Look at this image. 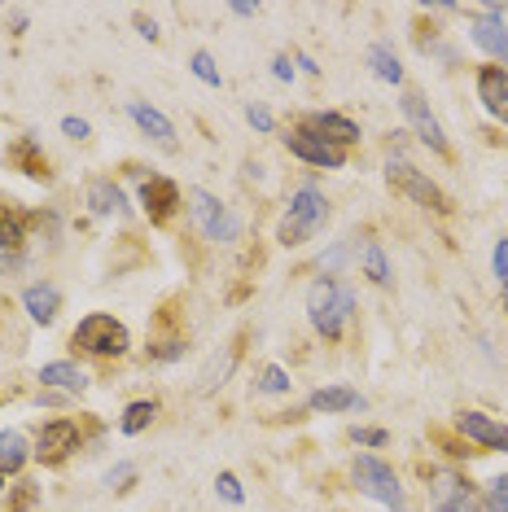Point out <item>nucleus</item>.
<instances>
[{"label":"nucleus","mask_w":508,"mask_h":512,"mask_svg":"<svg viewBox=\"0 0 508 512\" xmlns=\"http://www.w3.org/2000/svg\"><path fill=\"white\" fill-rule=\"evenodd\" d=\"M325 219H329V202H325V193L311 189V184H303V189H298V193L290 197V206H285L281 224H276V241H281L285 250L307 246V241L316 237L320 228H325Z\"/></svg>","instance_id":"f257e3e1"},{"label":"nucleus","mask_w":508,"mask_h":512,"mask_svg":"<svg viewBox=\"0 0 508 512\" xmlns=\"http://www.w3.org/2000/svg\"><path fill=\"white\" fill-rule=\"evenodd\" d=\"M351 311H355V294L342 281H333V276H320V281L307 289V320H311V329L320 337H329V342L342 337Z\"/></svg>","instance_id":"f03ea898"},{"label":"nucleus","mask_w":508,"mask_h":512,"mask_svg":"<svg viewBox=\"0 0 508 512\" xmlns=\"http://www.w3.org/2000/svg\"><path fill=\"white\" fill-rule=\"evenodd\" d=\"M71 342L97 359H119V355H127V346H132V333H127L123 320L106 316V311H92V316H84L75 324Z\"/></svg>","instance_id":"7ed1b4c3"},{"label":"nucleus","mask_w":508,"mask_h":512,"mask_svg":"<svg viewBox=\"0 0 508 512\" xmlns=\"http://www.w3.org/2000/svg\"><path fill=\"white\" fill-rule=\"evenodd\" d=\"M351 482H355V491L368 495V499H377V504H386V508H395V512L408 508V499H403V486H399V473L390 469L386 460L360 456V460L351 464Z\"/></svg>","instance_id":"20e7f679"},{"label":"nucleus","mask_w":508,"mask_h":512,"mask_svg":"<svg viewBox=\"0 0 508 512\" xmlns=\"http://www.w3.org/2000/svg\"><path fill=\"white\" fill-rule=\"evenodd\" d=\"M386 180H390V189L403 193V197H412L417 206H425V211H434V215H447L452 211V202H447V193L438 189V184L425 176V171H417L412 162H403V158H390L386 162Z\"/></svg>","instance_id":"39448f33"},{"label":"nucleus","mask_w":508,"mask_h":512,"mask_svg":"<svg viewBox=\"0 0 508 512\" xmlns=\"http://www.w3.org/2000/svg\"><path fill=\"white\" fill-rule=\"evenodd\" d=\"M189 215L198 219V228L211 241H237V232H241L237 215L228 211L215 193H206V189H189Z\"/></svg>","instance_id":"423d86ee"},{"label":"nucleus","mask_w":508,"mask_h":512,"mask_svg":"<svg viewBox=\"0 0 508 512\" xmlns=\"http://www.w3.org/2000/svg\"><path fill=\"white\" fill-rule=\"evenodd\" d=\"M285 149H290L294 158H303L307 167H329V171L346 167V149L329 145V141H320V136H316V132H307V127H294V132L285 136Z\"/></svg>","instance_id":"0eeeda50"},{"label":"nucleus","mask_w":508,"mask_h":512,"mask_svg":"<svg viewBox=\"0 0 508 512\" xmlns=\"http://www.w3.org/2000/svg\"><path fill=\"white\" fill-rule=\"evenodd\" d=\"M71 451H79V425L75 421H49V425H40L36 451H31L40 464H62Z\"/></svg>","instance_id":"6e6552de"},{"label":"nucleus","mask_w":508,"mask_h":512,"mask_svg":"<svg viewBox=\"0 0 508 512\" xmlns=\"http://www.w3.org/2000/svg\"><path fill=\"white\" fill-rule=\"evenodd\" d=\"M456 429H460V434H465L469 442H478V447L504 451V456H508V425L495 421V416H487V412H478V407H465V412L456 416Z\"/></svg>","instance_id":"1a4fd4ad"},{"label":"nucleus","mask_w":508,"mask_h":512,"mask_svg":"<svg viewBox=\"0 0 508 512\" xmlns=\"http://www.w3.org/2000/svg\"><path fill=\"white\" fill-rule=\"evenodd\" d=\"M399 110H403V119L412 123V132L421 136V145H430L434 154H447V136H443V123L430 114V106H425V97L421 92H403L399 97Z\"/></svg>","instance_id":"9d476101"},{"label":"nucleus","mask_w":508,"mask_h":512,"mask_svg":"<svg viewBox=\"0 0 508 512\" xmlns=\"http://www.w3.org/2000/svg\"><path fill=\"white\" fill-rule=\"evenodd\" d=\"M469 40L491 57V66L500 62L508 71V27H504L500 14H482V9H478V14L469 18Z\"/></svg>","instance_id":"9b49d317"},{"label":"nucleus","mask_w":508,"mask_h":512,"mask_svg":"<svg viewBox=\"0 0 508 512\" xmlns=\"http://www.w3.org/2000/svg\"><path fill=\"white\" fill-rule=\"evenodd\" d=\"M298 127H307V132H316L320 141H329V145H338V149H351L355 141H360V123L355 119H346V114L338 110H320V114H307Z\"/></svg>","instance_id":"f8f14e48"},{"label":"nucleus","mask_w":508,"mask_h":512,"mask_svg":"<svg viewBox=\"0 0 508 512\" xmlns=\"http://www.w3.org/2000/svg\"><path fill=\"white\" fill-rule=\"evenodd\" d=\"M478 101L491 119L508 127V71L504 66H478Z\"/></svg>","instance_id":"ddd939ff"},{"label":"nucleus","mask_w":508,"mask_h":512,"mask_svg":"<svg viewBox=\"0 0 508 512\" xmlns=\"http://www.w3.org/2000/svg\"><path fill=\"white\" fill-rule=\"evenodd\" d=\"M141 206L149 211V219H154V224H167V219L176 215V206H180L176 180H167V176H149V180L141 184Z\"/></svg>","instance_id":"4468645a"},{"label":"nucleus","mask_w":508,"mask_h":512,"mask_svg":"<svg viewBox=\"0 0 508 512\" xmlns=\"http://www.w3.org/2000/svg\"><path fill=\"white\" fill-rule=\"evenodd\" d=\"M127 114H132V123L141 127V132L149 136V141H158V145H176V127H171V119L163 110H154L149 106V101H132V106H127Z\"/></svg>","instance_id":"2eb2a0df"},{"label":"nucleus","mask_w":508,"mask_h":512,"mask_svg":"<svg viewBox=\"0 0 508 512\" xmlns=\"http://www.w3.org/2000/svg\"><path fill=\"white\" fill-rule=\"evenodd\" d=\"M22 307H27V316L36 324H53L57 311H62V289L57 285H27L22 289Z\"/></svg>","instance_id":"dca6fc26"},{"label":"nucleus","mask_w":508,"mask_h":512,"mask_svg":"<svg viewBox=\"0 0 508 512\" xmlns=\"http://www.w3.org/2000/svg\"><path fill=\"white\" fill-rule=\"evenodd\" d=\"M5 158H9V167H18V171H22V176H31V180H49V158L40 154V145L31 141V136H18V141L5 149Z\"/></svg>","instance_id":"f3484780"},{"label":"nucleus","mask_w":508,"mask_h":512,"mask_svg":"<svg viewBox=\"0 0 508 512\" xmlns=\"http://www.w3.org/2000/svg\"><path fill=\"white\" fill-rule=\"evenodd\" d=\"M40 381L53 390H66V394H84L88 390V372L71 364V359H57V364H44L40 368Z\"/></svg>","instance_id":"a211bd4d"},{"label":"nucleus","mask_w":508,"mask_h":512,"mask_svg":"<svg viewBox=\"0 0 508 512\" xmlns=\"http://www.w3.org/2000/svg\"><path fill=\"white\" fill-rule=\"evenodd\" d=\"M434 491H438L434 512H487L482 508V499L469 491V482H452V477H447V482L434 486Z\"/></svg>","instance_id":"6ab92c4d"},{"label":"nucleus","mask_w":508,"mask_h":512,"mask_svg":"<svg viewBox=\"0 0 508 512\" xmlns=\"http://www.w3.org/2000/svg\"><path fill=\"white\" fill-rule=\"evenodd\" d=\"M88 206L92 215H127V197L114 180H88Z\"/></svg>","instance_id":"aec40b11"},{"label":"nucleus","mask_w":508,"mask_h":512,"mask_svg":"<svg viewBox=\"0 0 508 512\" xmlns=\"http://www.w3.org/2000/svg\"><path fill=\"white\" fill-rule=\"evenodd\" d=\"M307 407L311 412H355V407H364V399L351 386H325V390L311 394Z\"/></svg>","instance_id":"412c9836"},{"label":"nucleus","mask_w":508,"mask_h":512,"mask_svg":"<svg viewBox=\"0 0 508 512\" xmlns=\"http://www.w3.org/2000/svg\"><path fill=\"white\" fill-rule=\"evenodd\" d=\"M27 460H31L27 438H22L18 429H5V434H0V477L22 473V469H27Z\"/></svg>","instance_id":"4be33fe9"},{"label":"nucleus","mask_w":508,"mask_h":512,"mask_svg":"<svg viewBox=\"0 0 508 512\" xmlns=\"http://www.w3.org/2000/svg\"><path fill=\"white\" fill-rule=\"evenodd\" d=\"M360 267H364V276H368V281H373L377 289H390V285H395L390 259H386V250H381L377 241H364V246H360Z\"/></svg>","instance_id":"5701e85b"},{"label":"nucleus","mask_w":508,"mask_h":512,"mask_svg":"<svg viewBox=\"0 0 508 512\" xmlns=\"http://www.w3.org/2000/svg\"><path fill=\"white\" fill-rule=\"evenodd\" d=\"M368 66H373V75L381 84H403V66L390 44H373V49H368Z\"/></svg>","instance_id":"b1692460"},{"label":"nucleus","mask_w":508,"mask_h":512,"mask_svg":"<svg viewBox=\"0 0 508 512\" xmlns=\"http://www.w3.org/2000/svg\"><path fill=\"white\" fill-rule=\"evenodd\" d=\"M22 241H27V224H22V215L9 211V206L0 202V254L22 250Z\"/></svg>","instance_id":"393cba45"},{"label":"nucleus","mask_w":508,"mask_h":512,"mask_svg":"<svg viewBox=\"0 0 508 512\" xmlns=\"http://www.w3.org/2000/svg\"><path fill=\"white\" fill-rule=\"evenodd\" d=\"M154 416H158V403L154 399H136V403L123 407L119 429H123V434H145V429L154 425Z\"/></svg>","instance_id":"a878e982"},{"label":"nucleus","mask_w":508,"mask_h":512,"mask_svg":"<svg viewBox=\"0 0 508 512\" xmlns=\"http://www.w3.org/2000/svg\"><path fill=\"white\" fill-rule=\"evenodd\" d=\"M290 386H294V381H290V372H285V368L268 364L259 372V394H290Z\"/></svg>","instance_id":"bb28decb"},{"label":"nucleus","mask_w":508,"mask_h":512,"mask_svg":"<svg viewBox=\"0 0 508 512\" xmlns=\"http://www.w3.org/2000/svg\"><path fill=\"white\" fill-rule=\"evenodd\" d=\"M487 512H508V473L491 477L487 482V504H482Z\"/></svg>","instance_id":"cd10ccee"},{"label":"nucleus","mask_w":508,"mask_h":512,"mask_svg":"<svg viewBox=\"0 0 508 512\" xmlns=\"http://www.w3.org/2000/svg\"><path fill=\"white\" fill-rule=\"evenodd\" d=\"M193 75H198L206 88H219V71H215V57L211 53H193Z\"/></svg>","instance_id":"c85d7f7f"},{"label":"nucleus","mask_w":508,"mask_h":512,"mask_svg":"<svg viewBox=\"0 0 508 512\" xmlns=\"http://www.w3.org/2000/svg\"><path fill=\"white\" fill-rule=\"evenodd\" d=\"M180 355H184V337H163V342L149 346V359H163V364H171Z\"/></svg>","instance_id":"c756f323"},{"label":"nucleus","mask_w":508,"mask_h":512,"mask_svg":"<svg viewBox=\"0 0 508 512\" xmlns=\"http://www.w3.org/2000/svg\"><path fill=\"white\" fill-rule=\"evenodd\" d=\"M491 272H495V281H508V237L495 241V250H491Z\"/></svg>","instance_id":"7c9ffc66"},{"label":"nucleus","mask_w":508,"mask_h":512,"mask_svg":"<svg viewBox=\"0 0 508 512\" xmlns=\"http://www.w3.org/2000/svg\"><path fill=\"white\" fill-rule=\"evenodd\" d=\"M215 491L224 495L228 504H241V499H246V495H241V482H237L233 473H219V477H215Z\"/></svg>","instance_id":"2f4dec72"},{"label":"nucleus","mask_w":508,"mask_h":512,"mask_svg":"<svg viewBox=\"0 0 508 512\" xmlns=\"http://www.w3.org/2000/svg\"><path fill=\"white\" fill-rule=\"evenodd\" d=\"M351 438L360 442V447H386V442H390V434H386V429H355Z\"/></svg>","instance_id":"473e14b6"},{"label":"nucleus","mask_w":508,"mask_h":512,"mask_svg":"<svg viewBox=\"0 0 508 512\" xmlns=\"http://www.w3.org/2000/svg\"><path fill=\"white\" fill-rule=\"evenodd\" d=\"M246 119H250L254 132H272V110H268V106H250Z\"/></svg>","instance_id":"72a5a7b5"},{"label":"nucleus","mask_w":508,"mask_h":512,"mask_svg":"<svg viewBox=\"0 0 508 512\" xmlns=\"http://www.w3.org/2000/svg\"><path fill=\"white\" fill-rule=\"evenodd\" d=\"M62 132L71 136V141H88V132H92V127H88L84 119H75V114H66V119H62Z\"/></svg>","instance_id":"f704fd0d"},{"label":"nucleus","mask_w":508,"mask_h":512,"mask_svg":"<svg viewBox=\"0 0 508 512\" xmlns=\"http://www.w3.org/2000/svg\"><path fill=\"white\" fill-rule=\"evenodd\" d=\"M132 477H136L132 464H114V469L106 473V486H123V482H132Z\"/></svg>","instance_id":"c9c22d12"},{"label":"nucleus","mask_w":508,"mask_h":512,"mask_svg":"<svg viewBox=\"0 0 508 512\" xmlns=\"http://www.w3.org/2000/svg\"><path fill=\"white\" fill-rule=\"evenodd\" d=\"M272 75L281 79V84H294V66H290V57H285V53L272 62Z\"/></svg>","instance_id":"e433bc0d"},{"label":"nucleus","mask_w":508,"mask_h":512,"mask_svg":"<svg viewBox=\"0 0 508 512\" xmlns=\"http://www.w3.org/2000/svg\"><path fill=\"white\" fill-rule=\"evenodd\" d=\"M298 66H303V71H307V75H320V66H316V62H311V57H303V53H298Z\"/></svg>","instance_id":"4c0bfd02"},{"label":"nucleus","mask_w":508,"mask_h":512,"mask_svg":"<svg viewBox=\"0 0 508 512\" xmlns=\"http://www.w3.org/2000/svg\"><path fill=\"white\" fill-rule=\"evenodd\" d=\"M233 14L237 18H250V14H259V5H233Z\"/></svg>","instance_id":"58836bf2"},{"label":"nucleus","mask_w":508,"mask_h":512,"mask_svg":"<svg viewBox=\"0 0 508 512\" xmlns=\"http://www.w3.org/2000/svg\"><path fill=\"white\" fill-rule=\"evenodd\" d=\"M500 289H504V311H508V281H504V285H500Z\"/></svg>","instance_id":"ea45409f"},{"label":"nucleus","mask_w":508,"mask_h":512,"mask_svg":"<svg viewBox=\"0 0 508 512\" xmlns=\"http://www.w3.org/2000/svg\"><path fill=\"white\" fill-rule=\"evenodd\" d=\"M0 491H5V477H0Z\"/></svg>","instance_id":"a19ab883"}]
</instances>
